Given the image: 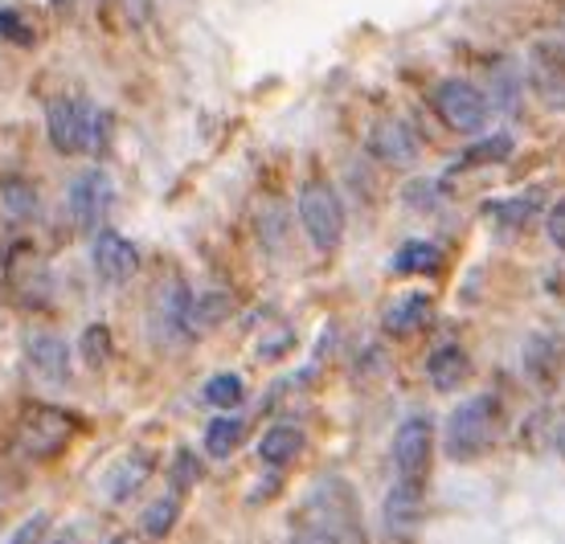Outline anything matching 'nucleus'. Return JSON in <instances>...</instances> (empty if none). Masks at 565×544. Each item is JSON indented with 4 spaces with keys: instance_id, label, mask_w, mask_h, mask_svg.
<instances>
[{
    "instance_id": "nucleus-1",
    "label": "nucleus",
    "mask_w": 565,
    "mask_h": 544,
    "mask_svg": "<svg viewBox=\"0 0 565 544\" xmlns=\"http://www.w3.org/2000/svg\"><path fill=\"white\" fill-rule=\"evenodd\" d=\"M495 434H500V405H495V397H471L447 422V459L476 462L483 450H492Z\"/></svg>"
},
{
    "instance_id": "nucleus-2",
    "label": "nucleus",
    "mask_w": 565,
    "mask_h": 544,
    "mask_svg": "<svg viewBox=\"0 0 565 544\" xmlns=\"http://www.w3.org/2000/svg\"><path fill=\"white\" fill-rule=\"evenodd\" d=\"M103 124H107V115H103L99 107H90V103H78V98H54L50 111H45L50 143H54V152H62V156L99 152Z\"/></svg>"
},
{
    "instance_id": "nucleus-3",
    "label": "nucleus",
    "mask_w": 565,
    "mask_h": 544,
    "mask_svg": "<svg viewBox=\"0 0 565 544\" xmlns=\"http://www.w3.org/2000/svg\"><path fill=\"white\" fill-rule=\"evenodd\" d=\"M74 434H78V418L74 414L57 409V405L33 402L17 418V450L25 459H54L57 450L71 447Z\"/></svg>"
},
{
    "instance_id": "nucleus-4",
    "label": "nucleus",
    "mask_w": 565,
    "mask_h": 544,
    "mask_svg": "<svg viewBox=\"0 0 565 544\" xmlns=\"http://www.w3.org/2000/svg\"><path fill=\"white\" fill-rule=\"evenodd\" d=\"M0 275H4V291H9V299H13L17 308L38 311L50 303V291H54L50 266L42 263V254L33 250L29 242H13L9 246L4 263H0Z\"/></svg>"
},
{
    "instance_id": "nucleus-5",
    "label": "nucleus",
    "mask_w": 565,
    "mask_h": 544,
    "mask_svg": "<svg viewBox=\"0 0 565 544\" xmlns=\"http://www.w3.org/2000/svg\"><path fill=\"white\" fill-rule=\"evenodd\" d=\"M299 222H303L316 250L320 254L337 250L340 237H344V210H340L337 189L324 181L303 184V193H299Z\"/></svg>"
},
{
    "instance_id": "nucleus-6",
    "label": "nucleus",
    "mask_w": 565,
    "mask_h": 544,
    "mask_svg": "<svg viewBox=\"0 0 565 544\" xmlns=\"http://www.w3.org/2000/svg\"><path fill=\"white\" fill-rule=\"evenodd\" d=\"M430 98H435L438 119L455 131H483V124H488V95L467 78H443Z\"/></svg>"
},
{
    "instance_id": "nucleus-7",
    "label": "nucleus",
    "mask_w": 565,
    "mask_h": 544,
    "mask_svg": "<svg viewBox=\"0 0 565 544\" xmlns=\"http://www.w3.org/2000/svg\"><path fill=\"white\" fill-rule=\"evenodd\" d=\"M66 210H71V222L78 230H99L107 222V210H111V181L103 168H86L71 181V193H66Z\"/></svg>"
},
{
    "instance_id": "nucleus-8",
    "label": "nucleus",
    "mask_w": 565,
    "mask_h": 544,
    "mask_svg": "<svg viewBox=\"0 0 565 544\" xmlns=\"http://www.w3.org/2000/svg\"><path fill=\"white\" fill-rule=\"evenodd\" d=\"M430 447H435V430H430V418H406L394 434V467L397 479L406 483H423L426 467H430Z\"/></svg>"
},
{
    "instance_id": "nucleus-9",
    "label": "nucleus",
    "mask_w": 565,
    "mask_h": 544,
    "mask_svg": "<svg viewBox=\"0 0 565 544\" xmlns=\"http://www.w3.org/2000/svg\"><path fill=\"white\" fill-rule=\"evenodd\" d=\"M529 83L550 111H565V54L557 45L537 42L529 54Z\"/></svg>"
},
{
    "instance_id": "nucleus-10",
    "label": "nucleus",
    "mask_w": 565,
    "mask_h": 544,
    "mask_svg": "<svg viewBox=\"0 0 565 544\" xmlns=\"http://www.w3.org/2000/svg\"><path fill=\"white\" fill-rule=\"evenodd\" d=\"M90 263H95V275H99L103 282L119 287V282H128L131 275H136L140 254H136V246H131L124 234H115V230H99V234H95Z\"/></svg>"
},
{
    "instance_id": "nucleus-11",
    "label": "nucleus",
    "mask_w": 565,
    "mask_h": 544,
    "mask_svg": "<svg viewBox=\"0 0 565 544\" xmlns=\"http://www.w3.org/2000/svg\"><path fill=\"white\" fill-rule=\"evenodd\" d=\"M369 152L385 160L394 168H406L418 156V136L402 119H382V124L369 131Z\"/></svg>"
},
{
    "instance_id": "nucleus-12",
    "label": "nucleus",
    "mask_w": 565,
    "mask_h": 544,
    "mask_svg": "<svg viewBox=\"0 0 565 544\" xmlns=\"http://www.w3.org/2000/svg\"><path fill=\"white\" fill-rule=\"evenodd\" d=\"M29 364H33V373H42L45 381H71V349H66V340H57V335H29Z\"/></svg>"
},
{
    "instance_id": "nucleus-13",
    "label": "nucleus",
    "mask_w": 565,
    "mask_h": 544,
    "mask_svg": "<svg viewBox=\"0 0 565 544\" xmlns=\"http://www.w3.org/2000/svg\"><path fill=\"white\" fill-rule=\"evenodd\" d=\"M426 373H430V381H435V390L451 393L471 377V361H467V352L459 349V344H443V349L430 352Z\"/></svg>"
},
{
    "instance_id": "nucleus-14",
    "label": "nucleus",
    "mask_w": 565,
    "mask_h": 544,
    "mask_svg": "<svg viewBox=\"0 0 565 544\" xmlns=\"http://www.w3.org/2000/svg\"><path fill=\"white\" fill-rule=\"evenodd\" d=\"M148 471H152V459H148V455H124V459L107 471V479H103L107 500H115V503L131 500V495L140 491L143 479H148Z\"/></svg>"
},
{
    "instance_id": "nucleus-15",
    "label": "nucleus",
    "mask_w": 565,
    "mask_h": 544,
    "mask_svg": "<svg viewBox=\"0 0 565 544\" xmlns=\"http://www.w3.org/2000/svg\"><path fill=\"white\" fill-rule=\"evenodd\" d=\"M423 516V483H406L397 479V488L385 495V524L394 532H406Z\"/></svg>"
},
{
    "instance_id": "nucleus-16",
    "label": "nucleus",
    "mask_w": 565,
    "mask_h": 544,
    "mask_svg": "<svg viewBox=\"0 0 565 544\" xmlns=\"http://www.w3.org/2000/svg\"><path fill=\"white\" fill-rule=\"evenodd\" d=\"M189 303H193V295L184 291L181 282H169V287H160V291H156V316L152 320L160 323L169 335H189Z\"/></svg>"
},
{
    "instance_id": "nucleus-17",
    "label": "nucleus",
    "mask_w": 565,
    "mask_h": 544,
    "mask_svg": "<svg viewBox=\"0 0 565 544\" xmlns=\"http://www.w3.org/2000/svg\"><path fill=\"white\" fill-rule=\"evenodd\" d=\"M430 320H435V303H430V295L414 291V295H406L390 316H385V332L390 335H414V332H423Z\"/></svg>"
},
{
    "instance_id": "nucleus-18",
    "label": "nucleus",
    "mask_w": 565,
    "mask_h": 544,
    "mask_svg": "<svg viewBox=\"0 0 565 544\" xmlns=\"http://www.w3.org/2000/svg\"><path fill=\"white\" fill-rule=\"evenodd\" d=\"M258 455L267 467H287V462H296L303 455V434L296 426H270L263 434V442H258Z\"/></svg>"
},
{
    "instance_id": "nucleus-19",
    "label": "nucleus",
    "mask_w": 565,
    "mask_h": 544,
    "mask_svg": "<svg viewBox=\"0 0 565 544\" xmlns=\"http://www.w3.org/2000/svg\"><path fill=\"white\" fill-rule=\"evenodd\" d=\"M0 210L9 213L13 222H25L38 213V184L29 177H4L0 181Z\"/></svg>"
},
{
    "instance_id": "nucleus-20",
    "label": "nucleus",
    "mask_w": 565,
    "mask_h": 544,
    "mask_svg": "<svg viewBox=\"0 0 565 544\" xmlns=\"http://www.w3.org/2000/svg\"><path fill=\"white\" fill-rule=\"evenodd\" d=\"M242 438H246V418L222 414V418H213L210 430H205V450H210L213 459H230V455L242 447Z\"/></svg>"
},
{
    "instance_id": "nucleus-21",
    "label": "nucleus",
    "mask_w": 565,
    "mask_h": 544,
    "mask_svg": "<svg viewBox=\"0 0 565 544\" xmlns=\"http://www.w3.org/2000/svg\"><path fill=\"white\" fill-rule=\"evenodd\" d=\"M177 516H181V495L169 491V495H160L156 503H148L140 516V529L143 536H152V541H164L172 529H177Z\"/></svg>"
},
{
    "instance_id": "nucleus-22",
    "label": "nucleus",
    "mask_w": 565,
    "mask_h": 544,
    "mask_svg": "<svg viewBox=\"0 0 565 544\" xmlns=\"http://www.w3.org/2000/svg\"><path fill=\"white\" fill-rule=\"evenodd\" d=\"M438 266H443V250H438L435 242H406L394 254L397 275H435Z\"/></svg>"
},
{
    "instance_id": "nucleus-23",
    "label": "nucleus",
    "mask_w": 565,
    "mask_h": 544,
    "mask_svg": "<svg viewBox=\"0 0 565 544\" xmlns=\"http://www.w3.org/2000/svg\"><path fill=\"white\" fill-rule=\"evenodd\" d=\"M152 4H156V0H99V13H103V21H107V25L124 33V29L148 25Z\"/></svg>"
},
{
    "instance_id": "nucleus-24",
    "label": "nucleus",
    "mask_w": 565,
    "mask_h": 544,
    "mask_svg": "<svg viewBox=\"0 0 565 544\" xmlns=\"http://www.w3.org/2000/svg\"><path fill=\"white\" fill-rule=\"evenodd\" d=\"M234 311V299L226 291H205L198 295L193 303H189V332H198V328H213V323H222Z\"/></svg>"
},
{
    "instance_id": "nucleus-25",
    "label": "nucleus",
    "mask_w": 565,
    "mask_h": 544,
    "mask_svg": "<svg viewBox=\"0 0 565 544\" xmlns=\"http://www.w3.org/2000/svg\"><path fill=\"white\" fill-rule=\"evenodd\" d=\"M512 152V136L509 131H495L488 140H480L476 148H467L459 168H480V164H500V160H509Z\"/></svg>"
},
{
    "instance_id": "nucleus-26",
    "label": "nucleus",
    "mask_w": 565,
    "mask_h": 544,
    "mask_svg": "<svg viewBox=\"0 0 565 544\" xmlns=\"http://www.w3.org/2000/svg\"><path fill=\"white\" fill-rule=\"evenodd\" d=\"M242 397H246V390H242L238 373H217L205 381V402L217 409H234V405H242Z\"/></svg>"
},
{
    "instance_id": "nucleus-27",
    "label": "nucleus",
    "mask_w": 565,
    "mask_h": 544,
    "mask_svg": "<svg viewBox=\"0 0 565 544\" xmlns=\"http://www.w3.org/2000/svg\"><path fill=\"white\" fill-rule=\"evenodd\" d=\"M78 352H83V361L90 364V369L107 364L111 361V328H107V323H90L83 332V340H78Z\"/></svg>"
},
{
    "instance_id": "nucleus-28",
    "label": "nucleus",
    "mask_w": 565,
    "mask_h": 544,
    "mask_svg": "<svg viewBox=\"0 0 565 544\" xmlns=\"http://www.w3.org/2000/svg\"><path fill=\"white\" fill-rule=\"evenodd\" d=\"M201 479V462H198V455L193 450H181L177 459H172V467H169V483H172V491L177 495H184V491L193 488Z\"/></svg>"
},
{
    "instance_id": "nucleus-29",
    "label": "nucleus",
    "mask_w": 565,
    "mask_h": 544,
    "mask_svg": "<svg viewBox=\"0 0 565 544\" xmlns=\"http://www.w3.org/2000/svg\"><path fill=\"white\" fill-rule=\"evenodd\" d=\"M0 38H4V42H13V45H33V42H38L33 25H29L17 9H0Z\"/></svg>"
},
{
    "instance_id": "nucleus-30",
    "label": "nucleus",
    "mask_w": 565,
    "mask_h": 544,
    "mask_svg": "<svg viewBox=\"0 0 565 544\" xmlns=\"http://www.w3.org/2000/svg\"><path fill=\"white\" fill-rule=\"evenodd\" d=\"M45 532H50V516H45V512H38V516H29L25 524L13 532V541H9V544H42Z\"/></svg>"
},
{
    "instance_id": "nucleus-31",
    "label": "nucleus",
    "mask_w": 565,
    "mask_h": 544,
    "mask_svg": "<svg viewBox=\"0 0 565 544\" xmlns=\"http://www.w3.org/2000/svg\"><path fill=\"white\" fill-rule=\"evenodd\" d=\"M545 234H550V242L557 250H565V196L550 210V217H545Z\"/></svg>"
},
{
    "instance_id": "nucleus-32",
    "label": "nucleus",
    "mask_w": 565,
    "mask_h": 544,
    "mask_svg": "<svg viewBox=\"0 0 565 544\" xmlns=\"http://www.w3.org/2000/svg\"><path fill=\"white\" fill-rule=\"evenodd\" d=\"M4 254H9V242H0V263H4Z\"/></svg>"
}]
</instances>
